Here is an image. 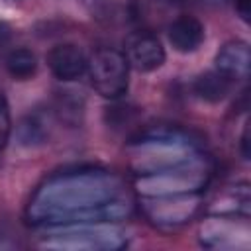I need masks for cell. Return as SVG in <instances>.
<instances>
[{
  "instance_id": "cell-12",
  "label": "cell",
  "mask_w": 251,
  "mask_h": 251,
  "mask_svg": "<svg viewBox=\"0 0 251 251\" xmlns=\"http://www.w3.org/2000/svg\"><path fill=\"white\" fill-rule=\"evenodd\" d=\"M12 39V27L6 22H0V49H4Z\"/></svg>"
},
{
  "instance_id": "cell-8",
  "label": "cell",
  "mask_w": 251,
  "mask_h": 251,
  "mask_svg": "<svg viewBox=\"0 0 251 251\" xmlns=\"http://www.w3.org/2000/svg\"><path fill=\"white\" fill-rule=\"evenodd\" d=\"M251 51L245 41H227L216 53V71L237 80L245 78L249 73Z\"/></svg>"
},
{
  "instance_id": "cell-4",
  "label": "cell",
  "mask_w": 251,
  "mask_h": 251,
  "mask_svg": "<svg viewBox=\"0 0 251 251\" xmlns=\"http://www.w3.org/2000/svg\"><path fill=\"white\" fill-rule=\"evenodd\" d=\"M129 67H133L139 73H153L163 67L167 53L161 43V39L147 29L131 31L126 39V51H124Z\"/></svg>"
},
{
  "instance_id": "cell-3",
  "label": "cell",
  "mask_w": 251,
  "mask_h": 251,
  "mask_svg": "<svg viewBox=\"0 0 251 251\" xmlns=\"http://www.w3.org/2000/svg\"><path fill=\"white\" fill-rule=\"evenodd\" d=\"M126 241L120 231L112 227H100V224H76L63 226V231L45 235V247L65 249H118Z\"/></svg>"
},
{
  "instance_id": "cell-9",
  "label": "cell",
  "mask_w": 251,
  "mask_h": 251,
  "mask_svg": "<svg viewBox=\"0 0 251 251\" xmlns=\"http://www.w3.org/2000/svg\"><path fill=\"white\" fill-rule=\"evenodd\" d=\"M231 86H233V78H229L214 69L196 78L194 92L198 98H202L206 102H220L231 92Z\"/></svg>"
},
{
  "instance_id": "cell-13",
  "label": "cell",
  "mask_w": 251,
  "mask_h": 251,
  "mask_svg": "<svg viewBox=\"0 0 251 251\" xmlns=\"http://www.w3.org/2000/svg\"><path fill=\"white\" fill-rule=\"evenodd\" d=\"M235 10H237L239 18L247 24L249 22V0H235Z\"/></svg>"
},
{
  "instance_id": "cell-2",
  "label": "cell",
  "mask_w": 251,
  "mask_h": 251,
  "mask_svg": "<svg viewBox=\"0 0 251 251\" xmlns=\"http://www.w3.org/2000/svg\"><path fill=\"white\" fill-rule=\"evenodd\" d=\"M86 73L92 88L108 100H116L127 92L129 86V63L124 51L114 47H100L88 57Z\"/></svg>"
},
{
  "instance_id": "cell-7",
  "label": "cell",
  "mask_w": 251,
  "mask_h": 251,
  "mask_svg": "<svg viewBox=\"0 0 251 251\" xmlns=\"http://www.w3.org/2000/svg\"><path fill=\"white\" fill-rule=\"evenodd\" d=\"M84 6L104 25H127L137 18L135 0H84Z\"/></svg>"
},
{
  "instance_id": "cell-1",
  "label": "cell",
  "mask_w": 251,
  "mask_h": 251,
  "mask_svg": "<svg viewBox=\"0 0 251 251\" xmlns=\"http://www.w3.org/2000/svg\"><path fill=\"white\" fill-rule=\"evenodd\" d=\"M29 214L47 226L106 224L126 218L129 204L112 176L75 173L45 184L31 202Z\"/></svg>"
},
{
  "instance_id": "cell-5",
  "label": "cell",
  "mask_w": 251,
  "mask_h": 251,
  "mask_svg": "<svg viewBox=\"0 0 251 251\" xmlns=\"http://www.w3.org/2000/svg\"><path fill=\"white\" fill-rule=\"evenodd\" d=\"M45 61H47V67H49L51 75L59 80H65V82L80 78L86 73V67H88V57L75 43L53 45L47 51Z\"/></svg>"
},
{
  "instance_id": "cell-10",
  "label": "cell",
  "mask_w": 251,
  "mask_h": 251,
  "mask_svg": "<svg viewBox=\"0 0 251 251\" xmlns=\"http://www.w3.org/2000/svg\"><path fill=\"white\" fill-rule=\"evenodd\" d=\"M6 71L14 80H29L37 75V57L27 47H16L6 55Z\"/></svg>"
},
{
  "instance_id": "cell-11",
  "label": "cell",
  "mask_w": 251,
  "mask_h": 251,
  "mask_svg": "<svg viewBox=\"0 0 251 251\" xmlns=\"http://www.w3.org/2000/svg\"><path fill=\"white\" fill-rule=\"evenodd\" d=\"M12 131V118H10V106L6 96L0 92V151L6 147Z\"/></svg>"
},
{
  "instance_id": "cell-14",
  "label": "cell",
  "mask_w": 251,
  "mask_h": 251,
  "mask_svg": "<svg viewBox=\"0 0 251 251\" xmlns=\"http://www.w3.org/2000/svg\"><path fill=\"white\" fill-rule=\"evenodd\" d=\"M241 155L243 159H249V124H245L241 133Z\"/></svg>"
},
{
  "instance_id": "cell-6",
  "label": "cell",
  "mask_w": 251,
  "mask_h": 251,
  "mask_svg": "<svg viewBox=\"0 0 251 251\" xmlns=\"http://www.w3.org/2000/svg\"><path fill=\"white\" fill-rule=\"evenodd\" d=\"M167 39L178 53H194L206 39L204 24L190 14L176 16L167 27Z\"/></svg>"
}]
</instances>
